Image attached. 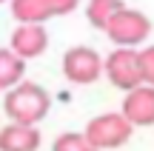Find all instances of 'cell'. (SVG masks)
<instances>
[{
    "label": "cell",
    "mask_w": 154,
    "mask_h": 151,
    "mask_svg": "<svg viewBox=\"0 0 154 151\" xmlns=\"http://www.w3.org/2000/svg\"><path fill=\"white\" fill-rule=\"evenodd\" d=\"M49 108H51V97L37 83H20L11 91H6L3 97L6 117H9V123L17 125H37L49 114Z\"/></svg>",
    "instance_id": "6da1fadb"
},
{
    "label": "cell",
    "mask_w": 154,
    "mask_h": 151,
    "mask_svg": "<svg viewBox=\"0 0 154 151\" xmlns=\"http://www.w3.org/2000/svg\"><path fill=\"white\" fill-rule=\"evenodd\" d=\"M131 131H134V125L120 111H106V114H97L94 120H88L83 134L88 137V143L97 151H109V148L126 146L131 140Z\"/></svg>",
    "instance_id": "7a4b0ae2"
},
{
    "label": "cell",
    "mask_w": 154,
    "mask_h": 151,
    "mask_svg": "<svg viewBox=\"0 0 154 151\" xmlns=\"http://www.w3.org/2000/svg\"><path fill=\"white\" fill-rule=\"evenodd\" d=\"M106 71V60L91 46H72L63 54V74L74 86H91Z\"/></svg>",
    "instance_id": "3957f363"
},
{
    "label": "cell",
    "mask_w": 154,
    "mask_h": 151,
    "mask_svg": "<svg viewBox=\"0 0 154 151\" xmlns=\"http://www.w3.org/2000/svg\"><path fill=\"white\" fill-rule=\"evenodd\" d=\"M106 34L111 43H117V49H134L151 34V20L137 9H123L106 29Z\"/></svg>",
    "instance_id": "277c9868"
},
{
    "label": "cell",
    "mask_w": 154,
    "mask_h": 151,
    "mask_svg": "<svg viewBox=\"0 0 154 151\" xmlns=\"http://www.w3.org/2000/svg\"><path fill=\"white\" fill-rule=\"evenodd\" d=\"M106 77L111 80V86L128 91L143 86V71H140V51L134 49H114L106 57Z\"/></svg>",
    "instance_id": "5b68a950"
},
{
    "label": "cell",
    "mask_w": 154,
    "mask_h": 151,
    "mask_svg": "<svg viewBox=\"0 0 154 151\" xmlns=\"http://www.w3.org/2000/svg\"><path fill=\"white\" fill-rule=\"evenodd\" d=\"M120 114L134 128L137 125H154V89L151 86H140V89L128 91L126 100H123Z\"/></svg>",
    "instance_id": "8992f818"
},
{
    "label": "cell",
    "mask_w": 154,
    "mask_h": 151,
    "mask_svg": "<svg viewBox=\"0 0 154 151\" xmlns=\"http://www.w3.org/2000/svg\"><path fill=\"white\" fill-rule=\"evenodd\" d=\"M46 46H49V34H46L43 26H17L11 32V46L9 49L17 57H23V60H32V57L43 54Z\"/></svg>",
    "instance_id": "52a82bcc"
},
{
    "label": "cell",
    "mask_w": 154,
    "mask_h": 151,
    "mask_svg": "<svg viewBox=\"0 0 154 151\" xmlns=\"http://www.w3.org/2000/svg\"><path fill=\"white\" fill-rule=\"evenodd\" d=\"M37 148H40V128L17 123L0 128V151H37Z\"/></svg>",
    "instance_id": "ba28073f"
},
{
    "label": "cell",
    "mask_w": 154,
    "mask_h": 151,
    "mask_svg": "<svg viewBox=\"0 0 154 151\" xmlns=\"http://www.w3.org/2000/svg\"><path fill=\"white\" fill-rule=\"evenodd\" d=\"M26 74V60L17 57L11 49H0V91H11L23 83Z\"/></svg>",
    "instance_id": "9c48e42d"
},
{
    "label": "cell",
    "mask_w": 154,
    "mask_h": 151,
    "mask_svg": "<svg viewBox=\"0 0 154 151\" xmlns=\"http://www.w3.org/2000/svg\"><path fill=\"white\" fill-rule=\"evenodd\" d=\"M11 17L20 26H43L51 14L43 0H11Z\"/></svg>",
    "instance_id": "30bf717a"
},
{
    "label": "cell",
    "mask_w": 154,
    "mask_h": 151,
    "mask_svg": "<svg viewBox=\"0 0 154 151\" xmlns=\"http://www.w3.org/2000/svg\"><path fill=\"white\" fill-rule=\"evenodd\" d=\"M123 9H126L123 0H88L86 17H88V23H91L94 29H103L106 32V29L111 26V20H114Z\"/></svg>",
    "instance_id": "8fae6325"
},
{
    "label": "cell",
    "mask_w": 154,
    "mask_h": 151,
    "mask_svg": "<svg viewBox=\"0 0 154 151\" xmlns=\"http://www.w3.org/2000/svg\"><path fill=\"white\" fill-rule=\"evenodd\" d=\"M51 151H97V148L88 143L86 134H80V131H66V134H60L54 140Z\"/></svg>",
    "instance_id": "7c38bea8"
},
{
    "label": "cell",
    "mask_w": 154,
    "mask_h": 151,
    "mask_svg": "<svg viewBox=\"0 0 154 151\" xmlns=\"http://www.w3.org/2000/svg\"><path fill=\"white\" fill-rule=\"evenodd\" d=\"M140 71H143V86L154 89V46L140 49Z\"/></svg>",
    "instance_id": "4fadbf2b"
},
{
    "label": "cell",
    "mask_w": 154,
    "mask_h": 151,
    "mask_svg": "<svg viewBox=\"0 0 154 151\" xmlns=\"http://www.w3.org/2000/svg\"><path fill=\"white\" fill-rule=\"evenodd\" d=\"M43 3H46V9H49L51 17H63V14H69V11H74L80 0H43Z\"/></svg>",
    "instance_id": "5bb4252c"
},
{
    "label": "cell",
    "mask_w": 154,
    "mask_h": 151,
    "mask_svg": "<svg viewBox=\"0 0 154 151\" xmlns=\"http://www.w3.org/2000/svg\"><path fill=\"white\" fill-rule=\"evenodd\" d=\"M0 3H3V0H0Z\"/></svg>",
    "instance_id": "9a60e30c"
}]
</instances>
